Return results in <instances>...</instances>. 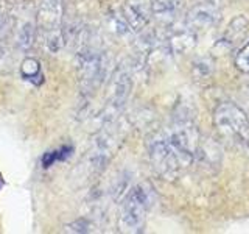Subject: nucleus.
I'll return each instance as SVG.
<instances>
[{
    "mask_svg": "<svg viewBox=\"0 0 249 234\" xmlns=\"http://www.w3.org/2000/svg\"><path fill=\"white\" fill-rule=\"evenodd\" d=\"M156 201L154 189L150 183H139L132 186L126 197L122 200L119 215V231L122 233H142L146 214Z\"/></svg>",
    "mask_w": 249,
    "mask_h": 234,
    "instance_id": "f257e3e1",
    "label": "nucleus"
},
{
    "mask_svg": "<svg viewBox=\"0 0 249 234\" xmlns=\"http://www.w3.org/2000/svg\"><path fill=\"white\" fill-rule=\"evenodd\" d=\"M36 28L50 53H58L66 44L62 0H39L35 13Z\"/></svg>",
    "mask_w": 249,
    "mask_h": 234,
    "instance_id": "f03ea898",
    "label": "nucleus"
},
{
    "mask_svg": "<svg viewBox=\"0 0 249 234\" xmlns=\"http://www.w3.org/2000/svg\"><path fill=\"white\" fill-rule=\"evenodd\" d=\"M109 57L105 50L92 44H83L76 55V72L81 89L89 94L98 89L107 78Z\"/></svg>",
    "mask_w": 249,
    "mask_h": 234,
    "instance_id": "7ed1b4c3",
    "label": "nucleus"
},
{
    "mask_svg": "<svg viewBox=\"0 0 249 234\" xmlns=\"http://www.w3.org/2000/svg\"><path fill=\"white\" fill-rule=\"evenodd\" d=\"M218 131L241 150L249 152V117L240 106L221 103L213 113Z\"/></svg>",
    "mask_w": 249,
    "mask_h": 234,
    "instance_id": "20e7f679",
    "label": "nucleus"
},
{
    "mask_svg": "<svg viewBox=\"0 0 249 234\" xmlns=\"http://www.w3.org/2000/svg\"><path fill=\"white\" fill-rule=\"evenodd\" d=\"M165 137L181 161L182 167L192 164L199 145V133L190 117L185 114L175 116L171 127L165 131Z\"/></svg>",
    "mask_w": 249,
    "mask_h": 234,
    "instance_id": "39448f33",
    "label": "nucleus"
},
{
    "mask_svg": "<svg viewBox=\"0 0 249 234\" xmlns=\"http://www.w3.org/2000/svg\"><path fill=\"white\" fill-rule=\"evenodd\" d=\"M148 158L154 172L163 179L173 181L182 170V164L176 156L175 150L168 144L165 133H154L146 140Z\"/></svg>",
    "mask_w": 249,
    "mask_h": 234,
    "instance_id": "423d86ee",
    "label": "nucleus"
},
{
    "mask_svg": "<svg viewBox=\"0 0 249 234\" xmlns=\"http://www.w3.org/2000/svg\"><path fill=\"white\" fill-rule=\"evenodd\" d=\"M114 125L115 120L105 123L103 128L97 133L90 144L89 155H88V167L90 170V174L93 175H98L105 170L107 162L114 156L117 147H119L120 131Z\"/></svg>",
    "mask_w": 249,
    "mask_h": 234,
    "instance_id": "0eeeda50",
    "label": "nucleus"
},
{
    "mask_svg": "<svg viewBox=\"0 0 249 234\" xmlns=\"http://www.w3.org/2000/svg\"><path fill=\"white\" fill-rule=\"evenodd\" d=\"M132 89V75L128 67H117L109 80V89L105 108V123L117 120V116L126 105Z\"/></svg>",
    "mask_w": 249,
    "mask_h": 234,
    "instance_id": "6e6552de",
    "label": "nucleus"
},
{
    "mask_svg": "<svg viewBox=\"0 0 249 234\" xmlns=\"http://www.w3.org/2000/svg\"><path fill=\"white\" fill-rule=\"evenodd\" d=\"M220 20V5H204L195 3V6L187 14V27L196 31H204L216 25Z\"/></svg>",
    "mask_w": 249,
    "mask_h": 234,
    "instance_id": "1a4fd4ad",
    "label": "nucleus"
},
{
    "mask_svg": "<svg viewBox=\"0 0 249 234\" xmlns=\"http://www.w3.org/2000/svg\"><path fill=\"white\" fill-rule=\"evenodd\" d=\"M123 16L132 30H142L153 16V0H124Z\"/></svg>",
    "mask_w": 249,
    "mask_h": 234,
    "instance_id": "9d476101",
    "label": "nucleus"
},
{
    "mask_svg": "<svg viewBox=\"0 0 249 234\" xmlns=\"http://www.w3.org/2000/svg\"><path fill=\"white\" fill-rule=\"evenodd\" d=\"M36 20L35 14L22 16V20L16 23V44L22 52H28L36 39Z\"/></svg>",
    "mask_w": 249,
    "mask_h": 234,
    "instance_id": "9b49d317",
    "label": "nucleus"
},
{
    "mask_svg": "<svg viewBox=\"0 0 249 234\" xmlns=\"http://www.w3.org/2000/svg\"><path fill=\"white\" fill-rule=\"evenodd\" d=\"M196 44V33L185 27L184 30H176L168 36V49L173 53H185L190 52Z\"/></svg>",
    "mask_w": 249,
    "mask_h": 234,
    "instance_id": "f8f14e48",
    "label": "nucleus"
},
{
    "mask_svg": "<svg viewBox=\"0 0 249 234\" xmlns=\"http://www.w3.org/2000/svg\"><path fill=\"white\" fill-rule=\"evenodd\" d=\"M182 6V0H153V16L163 23H170Z\"/></svg>",
    "mask_w": 249,
    "mask_h": 234,
    "instance_id": "ddd939ff",
    "label": "nucleus"
},
{
    "mask_svg": "<svg viewBox=\"0 0 249 234\" xmlns=\"http://www.w3.org/2000/svg\"><path fill=\"white\" fill-rule=\"evenodd\" d=\"M246 28H248V20H246V18H243V16H238V18H235V19H233L229 23L228 31H226L224 38L218 44H226V45H228V49H229V47L233 42H235L237 39H240L241 36L245 35Z\"/></svg>",
    "mask_w": 249,
    "mask_h": 234,
    "instance_id": "4468645a",
    "label": "nucleus"
},
{
    "mask_svg": "<svg viewBox=\"0 0 249 234\" xmlns=\"http://www.w3.org/2000/svg\"><path fill=\"white\" fill-rule=\"evenodd\" d=\"M131 175L128 172H122V174L115 178V181L112 184V191H111V195L114 201H120L126 197V194L129 192L131 189Z\"/></svg>",
    "mask_w": 249,
    "mask_h": 234,
    "instance_id": "2eb2a0df",
    "label": "nucleus"
},
{
    "mask_svg": "<svg viewBox=\"0 0 249 234\" xmlns=\"http://www.w3.org/2000/svg\"><path fill=\"white\" fill-rule=\"evenodd\" d=\"M20 74L25 80L35 81L36 78L42 80V74H41V66H39L37 59L35 58H25L20 64Z\"/></svg>",
    "mask_w": 249,
    "mask_h": 234,
    "instance_id": "dca6fc26",
    "label": "nucleus"
},
{
    "mask_svg": "<svg viewBox=\"0 0 249 234\" xmlns=\"http://www.w3.org/2000/svg\"><path fill=\"white\" fill-rule=\"evenodd\" d=\"M72 152H73V148H72V147L62 145L61 148H58V150L45 153V155H44V158H42V166L47 169V167L53 166V164L56 162V161H64V159L69 158L70 155H72Z\"/></svg>",
    "mask_w": 249,
    "mask_h": 234,
    "instance_id": "f3484780",
    "label": "nucleus"
},
{
    "mask_svg": "<svg viewBox=\"0 0 249 234\" xmlns=\"http://www.w3.org/2000/svg\"><path fill=\"white\" fill-rule=\"evenodd\" d=\"M193 72L198 78H207L213 72V61L209 58H199L193 62Z\"/></svg>",
    "mask_w": 249,
    "mask_h": 234,
    "instance_id": "a211bd4d",
    "label": "nucleus"
},
{
    "mask_svg": "<svg viewBox=\"0 0 249 234\" xmlns=\"http://www.w3.org/2000/svg\"><path fill=\"white\" fill-rule=\"evenodd\" d=\"M235 67L245 74H249V41L237 52L235 57Z\"/></svg>",
    "mask_w": 249,
    "mask_h": 234,
    "instance_id": "6ab92c4d",
    "label": "nucleus"
},
{
    "mask_svg": "<svg viewBox=\"0 0 249 234\" xmlns=\"http://www.w3.org/2000/svg\"><path fill=\"white\" fill-rule=\"evenodd\" d=\"M92 223L88 220V218H78V220L70 222L64 226V231L67 233H90L92 231Z\"/></svg>",
    "mask_w": 249,
    "mask_h": 234,
    "instance_id": "aec40b11",
    "label": "nucleus"
},
{
    "mask_svg": "<svg viewBox=\"0 0 249 234\" xmlns=\"http://www.w3.org/2000/svg\"><path fill=\"white\" fill-rule=\"evenodd\" d=\"M13 66V58L6 47L0 45V67H5V72H10Z\"/></svg>",
    "mask_w": 249,
    "mask_h": 234,
    "instance_id": "412c9836",
    "label": "nucleus"
},
{
    "mask_svg": "<svg viewBox=\"0 0 249 234\" xmlns=\"http://www.w3.org/2000/svg\"><path fill=\"white\" fill-rule=\"evenodd\" d=\"M195 3H204V5H220V0H195Z\"/></svg>",
    "mask_w": 249,
    "mask_h": 234,
    "instance_id": "4be33fe9",
    "label": "nucleus"
}]
</instances>
